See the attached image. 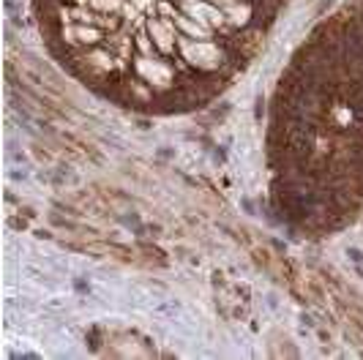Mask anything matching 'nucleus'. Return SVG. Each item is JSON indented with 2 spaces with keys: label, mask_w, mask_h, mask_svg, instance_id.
I'll return each instance as SVG.
<instances>
[{
  "label": "nucleus",
  "mask_w": 363,
  "mask_h": 360,
  "mask_svg": "<svg viewBox=\"0 0 363 360\" xmlns=\"http://www.w3.org/2000/svg\"><path fill=\"white\" fill-rule=\"evenodd\" d=\"M137 68L139 74L145 76V82H148L150 87L153 85H161V87H172V82H175V68L170 65V60H161V58H153V63H150L148 58H137Z\"/></svg>",
  "instance_id": "nucleus-1"
},
{
  "label": "nucleus",
  "mask_w": 363,
  "mask_h": 360,
  "mask_svg": "<svg viewBox=\"0 0 363 360\" xmlns=\"http://www.w3.org/2000/svg\"><path fill=\"white\" fill-rule=\"evenodd\" d=\"M347 256H350L358 267H363V251L361 248H355V245H352V248H347Z\"/></svg>",
  "instance_id": "nucleus-2"
},
{
  "label": "nucleus",
  "mask_w": 363,
  "mask_h": 360,
  "mask_svg": "<svg viewBox=\"0 0 363 360\" xmlns=\"http://www.w3.org/2000/svg\"><path fill=\"white\" fill-rule=\"evenodd\" d=\"M262 104H265V101H262V96H257V112H254V118H257V120L262 118V109H265Z\"/></svg>",
  "instance_id": "nucleus-3"
}]
</instances>
